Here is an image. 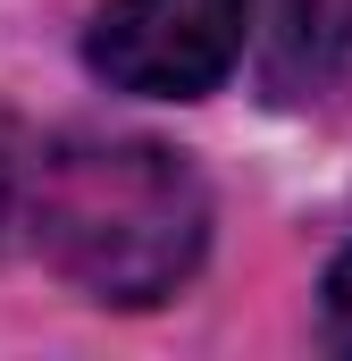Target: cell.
I'll return each instance as SVG.
<instances>
[{
	"label": "cell",
	"instance_id": "6da1fadb",
	"mask_svg": "<svg viewBox=\"0 0 352 361\" xmlns=\"http://www.w3.org/2000/svg\"><path fill=\"white\" fill-rule=\"evenodd\" d=\"M34 252L92 302H160L210 244V193L168 143L143 135H59L25 152L17 202Z\"/></svg>",
	"mask_w": 352,
	"mask_h": 361
},
{
	"label": "cell",
	"instance_id": "7a4b0ae2",
	"mask_svg": "<svg viewBox=\"0 0 352 361\" xmlns=\"http://www.w3.org/2000/svg\"><path fill=\"white\" fill-rule=\"evenodd\" d=\"M252 0H109L84 34L101 85L151 92V101H201L244 59Z\"/></svg>",
	"mask_w": 352,
	"mask_h": 361
},
{
	"label": "cell",
	"instance_id": "3957f363",
	"mask_svg": "<svg viewBox=\"0 0 352 361\" xmlns=\"http://www.w3.org/2000/svg\"><path fill=\"white\" fill-rule=\"evenodd\" d=\"M260 92L277 109H336L352 92V0H268Z\"/></svg>",
	"mask_w": 352,
	"mask_h": 361
},
{
	"label": "cell",
	"instance_id": "277c9868",
	"mask_svg": "<svg viewBox=\"0 0 352 361\" xmlns=\"http://www.w3.org/2000/svg\"><path fill=\"white\" fill-rule=\"evenodd\" d=\"M17 202H25V152H17V126L0 118V235L17 227Z\"/></svg>",
	"mask_w": 352,
	"mask_h": 361
},
{
	"label": "cell",
	"instance_id": "5b68a950",
	"mask_svg": "<svg viewBox=\"0 0 352 361\" xmlns=\"http://www.w3.org/2000/svg\"><path fill=\"white\" fill-rule=\"evenodd\" d=\"M319 294H327V336L352 353V252H336V269H327V286H319Z\"/></svg>",
	"mask_w": 352,
	"mask_h": 361
}]
</instances>
